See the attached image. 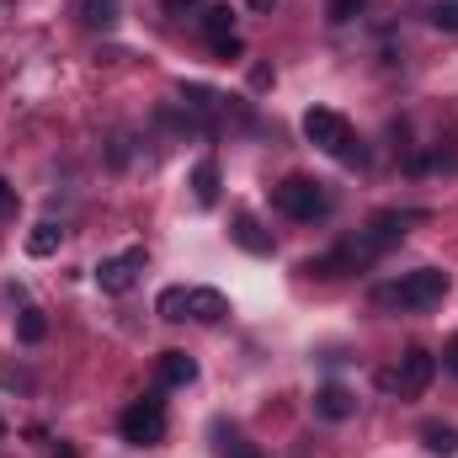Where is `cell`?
Masks as SVG:
<instances>
[{
	"instance_id": "obj_7",
	"label": "cell",
	"mask_w": 458,
	"mask_h": 458,
	"mask_svg": "<svg viewBox=\"0 0 458 458\" xmlns=\"http://www.w3.org/2000/svg\"><path fill=\"white\" fill-rule=\"evenodd\" d=\"M411 219H421V214H373L368 229H357V234L368 240V250H373V256H384L389 245H400V240H405V225H411Z\"/></svg>"
},
{
	"instance_id": "obj_2",
	"label": "cell",
	"mask_w": 458,
	"mask_h": 458,
	"mask_svg": "<svg viewBox=\"0 0 458 458\" xmlns=\"http://www.w3.org/2000/svg\"><path fill=\"white\" fill-rule=\"evenodd\" d=\"M304 139L326 155H336L346 165H362V149H352V123H346L336 107H310L304 113Z\"/></svg>"
},
{
	"instance_id": "obj_5",
	"label": "cell",
	"mask_w": 458,
	"mask_h": 458,
	"mask_svg": "<svg viewBox=\"0 0 458 458\" xmlns=\"http://www.w3.org/2000/svg\"><path fill=\"white\" fill-rule=\"evenodd\" d=\"M144 267H149L144 245H128V250H117V256H107V261L97 267V288H102V293H128Z\"/></svg>"
},
{
	"instance_id": "obj_29",
	"label": "cell",
	"mask_w": 458,
	"mask_h": 458,
	"mask_svg": "<svg viewBox=\"0 0 458 458\" xmlns=\"http://www.w3.org/2000/svg\"><path fill=\"white\" fill-rule=\"evenodd\" d=\"M0 437H5V416H0Z\"/></svg>"
},
{
	"instance_id": "obj_18",
	"label": "cell",
	"mask_w": 458,
	"mask_h": 458,
	"mask_svg": "<svg viewBox=\"0 0 458 458\" xmlns=\"http://www.w3.org/2000/svg\"><path fill=\"white\" fill-rule=\"evenodd\" d=\"M59 240H64V229H59V225H32L27 250H32V256H54V250H59Z\"/></svg>"
},
{
	"instance_id": "obj_9",
	"label": "cell",
	"mask_w": 458,
	"mask_h": 458,
	"mask_svg": "<svg viewBox=\"0 0 458 458\" xmlns=\"http://www.w3.org/2000/svg\"><path fill=\"white\" fill-rule=\"evenodd\" d=\"M229 240H234L240 250H250V256H272V250H277V240L261 229V219H256V214H234V225H229Z\"/></svg>"
},
{
	"instance_id": "obj_27",
	"label": "cell",
	"mask_w": 458,
	"mask_h": 458,
	"mask_svg": "<svg viewBox=\"0 0 458 458\" xmlns=\"http://www.w3.org/2000/svg\"><path fill=\"white\" fill-rule=\"evenodd\" d=\"M245 5H250V11H272L277 0H245Z\"/></svg>"
},
{
	"instance_id": "obj_14",
	"label": "cell",
	"mask_w": 458,
	"mask_h": 458,
	"mask_svg": "<svg viewBox=\"0 0 458 458\" xmlns=\"http://www.w3.org/2000/svg\"><path fill=\"white\" fill-rule=\"evenodd\" d=\"M421 443H427V454H437V458H458V427L454 421H427Z\"/></svg>"
},
{
	"instance_id": "obj_15",
	"label": "cell",
	"mask_w": 458,
	"mask_h": 458,
	"mask_svg": "<svg viewBox=\"0 0 458 458\" xmlns=\"http://www.w3.org/2000/svg\"><path fill=\"white\" fill-rule=\"evenodd\" d=\"M43 336H48V315H43L38 304H27V310L16 315V342H21V346H38Z\"/></svg>"
},
{
	"instance_id": "obj_19",
	"label": "cell",
	"mask_w": 458,
	"mask_h": 458,
	"mask_svg": "<svg viewBox=\"0 0 458 458\" xmlns=\"http://www.w3.org/2000/svg\"><path fill=\"white\" fill-rule=\"evenodd\" d=\"M182 102H187V107H192V113H214V107H219V102H225V97H219V91H208V86H182Z\"/></svg>"
},
{
	"instance_id": "obj_6",
	"label": "cell",
	"mask_w": 458,
	"mask_h": 458,
	"mask_svg": "<svg viewBox=\"0 0 458 458\" xmlns=\"http://www.w3.org/2000/svg\"><path fill=\"white\" fill-rule=\"evenodd\" d=\"M432 373H437V357H432L427 346H411V352L400 357V373H394V394H400V400H416V394H427Z\"/></svg>"
},
{
	"instance_id": "obj_8",
	"label": "cell",
	"mask_w": 458,
	"mask_h": 458,
	"mask_svg": "<svg viewBox=\"0 0 458 458\" xmlns=\"http://www.w3.org/2000/svg\"><path fill=\"white\" fill-rule=\"evenodd\" d=\"M155 384H160V389H187V384H198V362H192L187 352H160Z\"/></svg>"
},
{
	"instance_id": "obj_23",
	"label": "cell",
	"mask_w": 458,
	"mask_h": 458,
	"mask_svg": "<svg viewBox=\"0 0 458 458\" xmlns=\"http://www.w3.org/2000/svg\"><path fill=\"white\" fill-rule=\"evenodd\" d=\"M113 165H128V139H123V133L113 139Z\"/></svg>"
},
{
	"instance_id": "obj_1",
	"label": "cell",
	"mask_w": 458,
	"mask_h": 458,
	"mask_svg": "<svg viewBox=\"0 0 458 458\" xmlns=\"http://www.w3.org/2000/svg\"><path fill=\"white\" fill-rule=\"evenodd\" d=\"M443 293H448V272L416 267V272H405L400 283L378 288L373 304H384V310H432V304H443Z\"/></svg>"
},
{
	"instance_id": "obj_13",
	"label": "cell",
	"mask_w": 458,
	"mask_h": 458,
	"mask_svg": "<svg viewBox=\"0 0 458 458\" xmlns=\"http://www.w3.org/2000/svg\"><path fill=\"white\" fill-rule=\"evenodd\" d=\"M192 198H198V208L219 203V160H198L192 165Z\"/></svg>"
},
{
	"instance_id": "obj_3",
	"label": "cell",
	"mask_w": 458,
	"mask_h": 458,
	"mask_svg": "<svg viewBox=\"0 0 458 458\" xmlns=\"http://www.w3.org/2000/svg\"><path fill=\"white\" fill-rule=\"evenodd\" d=\"M272 208L288 214V219H299V225H310V219H320L331 208V198H326V187L315 176H283L272 187Z\"/></svg>"
},
{
	"instance_id": "obj_30",
	"label": "cell",
	"mask_w": 458,
	"mask_h": 458,
	"mask_svg": "<svg viewBox=\"0 0 458 458\" xmlns=\"http://www.w3.org/2000/svg\"><path fill=\"white\" fill-rule=\"evenodd\" d=\"M234 458H256V454H234Z\"/></svg>"
},
{
	"instance_id": "obj_11",
	"label": "cell",
	"mask_w": 458,
	"mask_h": 458,
	"mask_svg": "<svg viewBox=\"0 0 458 458\" xmlns=\"http://www.w3.org/2000/svg\"><path fill=\"white\" fill-rule=\"evenodd\" d=\"M315 416H326V421H346V416H357V394H352L346 384H326V389L315 394Z\"/></svg>"
},
{
	"instance_id": "obj_4",
	"label": "cell",
	"mask_w": 458,
	"mask_h": 458,
	"mask_svg": "<svg viewBox=\"0 0 458 458\" xmlns=\"http://www.w3.org/2000/svg\"><path fill=\"white\" fill-rule=\"evenodd\" d=\"M117 427H123V443H133V448H160V443H165V400H160V394L133 400Z\"/></svg>"
},
{
	"instance_id": "obj_24",
	"label": "cell",
	"mask_w": 458,
	"mask_h": 458,
	"mask_svg": "<svg viewBox=\"0 0 458 458\" xmlns=\"http://www.w3.org/2000/svg\"><path fill=\"white\" fill-rule=\"evenodd\" d=\"M160 5H165L171 16H182V11H192V5H203V0H160Z\"/></svg>"
},
{
	"instance_id": "obj_17",
	"label": "cell",
	"mask_w": 458,
	"mask_h": 458,
	"mask_svg": "<svg viewBox=\"0 0 458 458\" xmlns=\"http://www.w3.org/2000/svg\"><path fill=\"white\" fill-rule=\"evenodd\" d=\"M203 32H208V43L234 38V11H229V5H208V11H203Z\"/></svg>"
},
{
	"instance_id": "obj_26",
	"label": "cell",
	"mask_w": 458,
	"mask_h": 458,
	"mask_svg": "<svg viewBox=\"0 0 458 458\" xmlns=\"http://www.w3.org/2000/svg\"><path fill=\"white\" fill-rule=\"evenodd\" d=\"M443 357H448V368H454V373H458V336H454V342H448V352H443Z\"/></svg>"
},
{
	"instance_id": "obj_21",
	"label": "cell",
	"mask_w": 458,
	"mask_h": 458,
	"mask_svg": "<svg viewBox=\"0 0 458 458\" xmlns=\"http://www.w3.org/2000/svg\"><path fill=\"white\" fill-rule=\"evenodd\" d=\"M432 27L458 32V0H437V5H432Z\"/></svg>"
},
{
	"instance_id": "obj_12",
	"label": "cell",
	"mask_w": 458,
	"mask_h": 458,
	"mask_svg": "<svg viewBox=\"0 0 458 458\" xmlns=\"http://www.w3.org/2000/svg\"><path fill=\"white\" fill-rule=\"evenodd\" d=\"M75 16H81L91 32H113L123 11H117V0H75Z\"/></svg>"
},
{
	"instance_id": "obj_20",
	"label": "cell",
	"mask_w": 458,
	"mask_h": 458,
	"mask_svg": "<svg viewBox=\"0 0 458 458\" xmlns=\"http://www.w3.org/2000/svg\"><path fill=\"white\" fill-rule=\"evenodd\" d=\"M362 5H368V0H326V16H331L336 27H346V21H352Z\"/></svg>"
},
{
	"instance_id": "obj_25",
	"label": "cell",
	"mask_w": 458,
	"mask_h": 458,
	"mask_svg": "<svg viewBox=\"0 0 458 458\" xmlns=\"http://www.w3.org/2000/svg\"><path fill=\"white\" fill-rule=\"evenodd\" d=\"M11 208H16V192H11V187H5V182H0V219H5V214H11Z\"/></svg>"
},
{
	"instance_id": "obj_16",
	"label": "cell",
	"mask_w": 458,
	"mask_h": 458,
	"mask_svg": "<svg viewBox=\"0 0 458 458\" xmlns=\"http://www.w3.org/2000/svg\"><path fill=\"white\" fill-rule=\"evenodd\" d=\"M155 315L160 320H187V288H160V299H155Z\"/></svg>"
},
{
	"instance_id": "obj_10",
	"label": "cell",
	"mask_w": 458,
	"mask_h": 458,
	"mask_svg": "<svg viewBox=\"0 0 458 458\" xmlns=\"http://www.w3.org/2000/svg\"><path fill=\"white\" fill-rule=\"evenodd\" d=\"M229 315V299L219 288H187V320H198V326H219Z\"/></svg>"
},
{
	"instance_id": "obj_22",
	"label": "cell",
	"mask_w": 458,
	"mask_h": 458,
	"mask_svg": "<svg viewBox=\"0 0 458 458\" xmlns=\"http://www.w3.org/2000/svg\"><path fill=\"white\" fill-rule=\"evenodd\" d=\"M214 54H219V59H245V43H240V38H219V43H214Z\"/></svg>"
},
{
	"instance_id": "obj_28",
	"label": "cell",
	"mask_w": 458,
	"mask_h": 458,
	"mask_svg": "<svg viewBox=\"0 0 458 458\" xmlns=\"http://www.w3.org/2000/svg\"><path fill=\"white\" fill-rule=\"evenodd\" d=\"M54 458H81V454H75V448H59V454H54Z\"/></svg>"
}]
</instances>
